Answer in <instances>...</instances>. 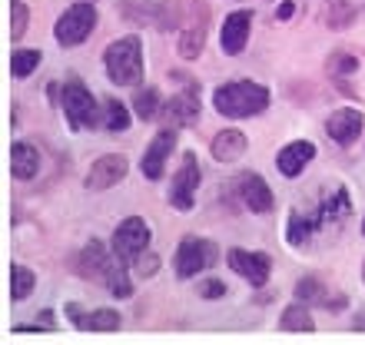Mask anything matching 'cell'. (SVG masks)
Returning <instances> with one entry per match:
<instances>
[{"instance_id": "cell-1", "label": "cell", "mask_w": 365, "mask_h": 345, "mask_svg": "<svg viewBox=\"0 0 365 345\" xmlns=\"http://www.w3.org/2000/svg\"><path fill=\"white\" fill-rule=\"evenodd\" d=\"M212 106L220 116L230 120H246V116H259L269 106V90L252 80H230L212 93Z\"/></svg>"}, {"instance_id": "cell-2", "label": "cell", "mask_w": 365, "mask_h": 345, "mask_svg": "<svg viewBox=\"0 0 365 345\" xmlns=\"http://www.w3.org/2000/svg\"><path fill=\"white\" fill-rule=\"evenodd\" d=\"M103 67H106V77L120 86L143 83L146 63H143V43H140V37L130 34V37L113 40L103 53Z\"/></svg>"}, {"instance_id": "cell-3", "label": "cell", "mask_w": 365, "mask_h": 345, "mask_svg": "<svg viewBox=\"0 0 365 345\" xmlns=\"http://www.w3.org/2000/svg\"><path fill=\"white\" fill-rule=\"evenodd\" d=\"M60 110L67 116L70 130H93V126H100V113H103V110H96V96L80 80H67L63 83Z\"/></svg>"}, {"instance_id": "cell-4", "label": "cell", "mask_w": 365, "mask_h": 345, "mask_svg": "<svg viewBox=\"0 0 365 345\" xmlns=\"http://www.w3.org/2000/svg\"><path fill=\"white\" fill-rule=\"evenodd\" d=\"M93 27H96V7L87 4V0H80V4H73V7L60 14L53 37H57L60 47H77L93 34Z\"/></svg>"}, {"instance_id": "cell-5", "label": "cell", "mask_w": 365, "mask_h": 345, "mask_svg": "<svg viewBox=\"0 0 365 345\" xmlns=\"http://www.w3.org/2000/svg\"><path fill=\"white\" fill-rule=\"evenodd\" d=\"M150 226H146L140 216H126L120 226L113 230V242H110V249H113L116 259H123L126 266H133L136 256H143L150 249Z\"/></svg>"}, {"instance_id": "cell-6", "label": "cell", "mask_w": 365, "mask_h": 345, "mask_svg": "<svg viewBox=\"0 0 365 345\" xmlns=\"http://www.w3.org/2000/svg\"><path fill=\"white\" fill-rule=\"evenodd\" d=\"M216 246H212L210 240H200V236H186V240L180 242V249H176V276L180 279H192L200 276L202 269H210L212 262H216Z\"/></svg>"}, {"instance_id": "cell-7", "label": "cell", "mask_w": 365, "mask_h": 345, "mask_svg": "<svg viewBox=\"0 0 365 345\" xmlns=\"http://www.w3.org/2000/svg\"><path fill=\"white\" fill-rule=\"evenodd\" d=\"M200 180H202V170H200V160L196 153H186L182 156V166L180 172L173 176L170 182V202H173L176 210H192L196 206V190H200Z\"/></svg>"}, {"instance_id": "cell-8", "label": "cell", "mask_w": 365, "mask_h": 345, "mask_svg": "<svg viewBox=\"0 0 365 345\" xmlns=\"http://www.w3.org/2000/svg\"><path fill=\"white\" fill-rule=\"evenodd\" d=\"M206 30H210V7L202 0H190V20L182 27L180 37V57L182 60H196L206 47Z\"/></svg>"}, {"instance_id": "cell-9", "label": "cell", "mask_w": 365, "mask_h": 345, "mask_svg": "<svg viewBox=\"0 0 365 345\" xmlns=\"http://www.w3.org/2000/svg\"><path fill=\"white\" fill-rule=\"evenodd\" d=\"M160 116H163L166 126H176V130L200 123V83H190L170 103H163V113Z\"/></svg>"}, {"instance_id": "cell-10", "label": "cell", "mask_w": 365, "mask_h": 345, "mask_svg": "<svg viewBox=\"0 0 365 345\" xmlns=\"http://www.w3.org/2000/svg\"><path fill=\"white\" fill-rule=\"evenodd\" d=\"M173 150H176V126H163V130L153 136V143L146 146L143 163H140V170H143L146 180H160V176H163L166 160H170Z\"/></svg>"}, {"instance_id": "cell-11", "label": "cell", "mask_w": 365, "mask_h": 345, "mask_svg": "<svg viewBox=\"0 0 365 345\" xmlns=\"http://www.w3.org/2000/svg\"><path fill=\"white\" fill-rule=\"evenodd\" d=\"M230 269H236V276H242L250 286H266L272 272V262L266 252H246V249H230Z\"/></svg>"}, {"instance_id": "cell-12", "label": "cell", "mask_w": 365, "mask_h": 345, "mask_svg": "<svg viewBox=\"0 0 365 345\" xmlns=\"http://www.w3.org/2000/svg\"><path fill=\"white\" fill-rule=\"evenodd\" d=\"M126 170H130L126 156H120V153L100 156V160L90 166V172H87V190H93V192L110 190V186H116V182L123 180Z\"/></svg>"}, {"instance_id": "cell-13", "label": "cell", "mask_w": 365, "mask_h": 345, "mask_svg": "<svg viewBox=\"0 0 365 345\" xmlns=\"http://www.w3.org/2000/svg\"><path fill=\"white\" fill-rule=\"evenodd\" d=\"M250 30H252V10H232L230 17L222 20V50L230 57H240L246 43H250Z\"/></svg>"}, {"instance_id": "cell-14", "label": "cell", "mask_w": 365, "mask_h": 345, "mask_svg": "<svg viewBox=\"0 0 365 345\" xmlns=\"http://www.w3.org/2000/svg\"><path fill=\"white\" fill-rule=\"evenodd\" d=\"M362 126H365L362 110H352V106H346V110H336V113L329 116L326 133L332 136V143L349 146V143H356V136L362 133Z\"/></svg>"}, {"instance_id": "cell-15", "label": "cell", "mask_w": 365, "mask_h": 345, "mask_svg": "<svg viewBox=\"0 0 365 345\" xmlns=\"http://www.w3.org/2000/svg\"><path fill=\"white\" fill-rule=\"evenodd\" d=\"M133 17L143 20V24H153L156 30H173V27H180L182 7H180V0H146V7L140 14H133Z\"/></svg>"}, {"instance_id": "cell-16", "label": "cell", "mask_w": 365, "mask_h": 345, "mask_svg": "<svg viewBox=\"0 0 365 345\" xmlns=\"http://www.w3.org/2000/svg\"><path fill=\"white\" fill-rule=\"evenodd\" d=\"M352 216V200H349V190H342V186H336V190H329V196L322 200V206H319V226L322 230H336V226H342V222Z\"/></svg>"}, {"instance_id": "cell-17", "label": "cell", "mask_w": 365, "mask_h": 345, "mask_svg": "<svg viewBox=\"0 0 365 345\" xmlns=\"http://www.w3.org/2000/svg\"><path fill=\"white\" fill-rule=\"evenodd\" d=\"M312 156H316V146L309 143V140H296V143H289L279 150L276 156V166L282 176H302V170H306L309 163H312Z\"/></svg>"}, {"instance_id": "cell-18", "label": "cell", "mask_w": 365, "mask_h": 345, "mask_svg": "<svg viewBox=\"0 0 365 345\" xmlns=\"http://www.w3.org/2000/svg\"><path fill=\"white\" fill-rule=\"evenodd\" d=\"M240 196H242V202L250 206V212H269L272 210V192L259 172L240 176Z\"/></svg>"}, {"instance_id": "cell-19", "label": "cell", "mask_w": 365, "mask_h": 345, "mask_svg": "<svg viewBox=\"0 0 365 345\" xmlns=\"http://www.w3.org/2000/svg\"><path fill=\"white\" fill-rule=\"evenodd\" d=\"M110 262H113V259L106 256L103 242H100V240H90V246L80 252V259H77V269H80V276H83V279H93V282H106Z\"/></svg>"}, {"instance_id": "cell-20", "label": "cell", "mask_w": 365, "mask_h": 345, "mask_svg": "<svg viewBox=\"0 0 365 345\" xmlns=\"http://www.w3.org/2000/svg\"><path fill=\"white\" fill-rule=\"evenodd\" d=\"M246 146H250V140H246L240 130H220V133L212 136L210 153L216 163H232V160H240V156L246 153Z\"/></svg>"}, {"instance_id": "cell-21", "label": "cell", "mask_w": 365, "mask_h": 345, "mask_svg": "<svg viewBox=\"0 0 365 345\" xmlns=\"http://www.w3.org/2000/svg\"><path fill=\"white\" fill-rule=\"evenodd\" d=\"M10 172L14 180H34L40 172V153L30 143H14L10 146Z\"/></svg>"}, {"instance_id": "cell-22", "label": "cell", "mask_w": 365, "mask_h": 345, "mask_svg": "<svg viewBox=\"0 0 365 345\" xmlns=\"http://www.w3.org/2000/svg\"><path fill=\"white\" fill-rule=\"evenodd\" d=\"M319 222L312 220V216H302V212H289V230H286V236H289V246H296V249H302V246H309L312 242V230H316Z\"/></svg>"}, {"instance_id": "cell-23", "label": "cell", "mask_w": 365, "mask_h": 345, "mask_svg": "<svg viewBox=\"0 0 365 345\" xmlns=\"http://www.w3.org/2000/svg\"><path fill=\"white\" fill-rule=\"evenodd\" d=\"M106 289H110L116 299H130V296H133V282H130V276H126V262H123V259L113 256L110 272H106Z\"/></svg>"}, {"instance_id": "cell-24", "label": "cell", "mask_w": 365, "mask_h": 345, "mask_svg": "<svg viewBox=\"0 0 365 345\" xmlns=\"http://www.w3.org/2000/svg\"><path fill=\"white\" fill-rule=\"evenodd\" d=\"M133 110L140 120H156V116L163 113V100H160V90H153V86H146V90H140V93L133 96Z\"/></svg>"}, {"instance_id": "cell-25", "label": "cell", "mask_w": 365, "mask_h": 345, "mask_svg": "<svg viewBox=\"0 0 365 345\" xmlns=\"http://www.w3.org/2000/svg\"><path fill=\"white\" fill-rule=\"evenodd\" d=\"M279 326L286 329V332H312L316 322H312V316H309L306 302H296V306H289L286 312H282V322H279Z\"/></svg>"}, {"instance_id": "cell-26", "label": "cell", "mask_w": 365, "mask_h": 345, "mask_svg": "<svg viewBox=\"0 0 365 345\" xmlns=\"http://www.w3.org/2000/svg\"><path fill=\"white\" fill-rule=\"evenodd\" d=\"M103 126L110 133H123L126 126H130V113H126V106L116 96H106L103 100Z\"/></svg>"}, {"instance_id": "cell-27", "label": "cell", "mask_w": 365, "mask_h": 345, "mask_svg": "<svg viewBox=\"0 0 365 345\" xmlns=\"http://www.w3.org/2000/svg\"><path fill=\"white\" fill-rule=\"evenodd\" d=\"M34 286H37V276L27 266H10V299L14 302H24Z\"/></svg>"}, {"instance_id": "cell-28", "label": "cell", "mask_w": 365, "mask_h": 345, "mask_svg": "<svg viewBox=\"0 0 365 345\" xmlns=\"http://www.w3.org/2000/svg\"><path fill=\"white\" fill-rule=\"evenodd\" d=\"M40 60H43L40 50H14V53H10V73L17 80L30 77V73L40 67Z\"/></svg>"}, {"instance_id": "cell-29", "label": "cell", "mask_w": 365, "mask_h": 345, "mask_svg": "<svg viewBox=\"0 0 365 345\" xmlns=\"http://www.w3.org/2000/svg\"><path fill=\"white\" fill-rule=\"evenodd\" d=\"M296 299L306 302V306H326L329 309V299H326V286L319 279H299L296 282Z\"/></svg>"}, {"instance_id": "cell-30", "label": "cell", "mask_w": 365, "mask_h": 345, "mask_svg": "<svg viewBox=\"0 0 365 345\" xmlns=\"http://www.w3.org/2000/svg\"><path fill=\"white\" fill-rule=\"evenodd\" d=\"M123 319L116 316L113 309H96V312H87V322L83 329H93V332H116Z\"/></svg>"}, {"instance_id": "cell-31", "label": "cell", "mask_w": 365, "mask_h": 345, "mask_svg": "<svg viewBox=\"0 0 365 345\" xmlns=\"http://www.w3.org/2000/svg\"><path fill=\"white\" fill-rule=\"evenodd\" d=\"M352 20H356V7H352L349 0H332V4H329V10H326V24H329V27L342 30V27H349Z\"/></svg>"}, {"instance_id": "cell-32", "label": "cell", "mask_w": 365, "mask_h": 345, "mask_svg": "<svg viewBox=\"0 0 365 345\" xmlns=\"http://www.w3.org/2000/svg\"><path fill=\"white\" fill-rule=\"evenodd\" d=\"M27 7L20 4V0H10V40H20L24 34H27Z\"/></svg>"}, {"instance_id": "cell-33", "label": "cell", "mask_w": 365, "mask_h": 345, "mask_svg": "<svg viewBox=\"0 0 365 345\" xmlns=\"http://www.w3.org/2000/svg\"><path fill=\"white\" fill-rule=\"evenodd\" d=\"M356 67H359V60L352 57V53H346V50H339V53H332V57L326 60V70H329V73H336V77L352 73Z\"/></svg>"}, {"instance_id": "cell-34", "label": "cell", "mask_w": 365, "mask_h": 345, "mask_svg": "<svg viewBox=\"0 0 365 345\" xmlns=\"http://www.w3.org/2000/svg\"><path fill=\"white\" fill-rule=\"evenodd\" d=\"M156 269H160V256H156V252L146 249L143 256H136L133 272H136L140 279H153V276H156Z\"/></svg>"}, {"instance_id": "cell-35", "label": "cell", "mask_w": 365, "mask_h": 345, "mask_svg": "<svg viewBox=\"0 0 365 345\" xmlns=\"http://www.w3.org/2000/svg\"><path fill=\"white\" fill-rule=\"evenodd\" d=\"M200 296L202 299H222L226 296V282H222V279H206V282H200Z\"/></svg>"}, {"instance_id": "cell-36", "label": "cell", "mask_w": 365, "mask_h": 345, "mask_svg": "<svg viewBox=\"0 0 365 345\" xmlns=\"http://www.w3.org/2000/svg\"><path fill=\"white\" fill-rule=\"evenodd\" d=\"M292 14H296V4H292V0H286V4H279V10H276V17H279V20H289Z\"/></svg>"}, {"instance_id": "cell-37", "label": "cell", "mask_w": 365, "mask_h": 345, "mask_svg": "<svg viewBox=\"0 0 365 345\" xmlns=\"http://www.w3.org/2000/svg\"><path fill=\"white\" fill-rule=\"evenodd\" d=\"M40 329H53V312H40Z\"/></svg>"}, {"instance_id": "cell-38", "label": "cell", "mask_w": 365, "mask_h": 345, "mask_svg": "<svg viewBox=\"0 0 365 345\" xmlns=\"http://www.w3.org/2000/svg\"><path fill=\"white\" fill-rule=\"evenodd\" d=\"M352 326H356V329H365V312H356V319H352Z\"/></svg>"}, {"instance_id": "cell-39", "label": "cell", "mask_w": 365, "mask_h": 345, "mask_svg": "<svg viewBox=\"0 0 365 345\" xmlns=\"http://www.w3.org/2000/svg\"><path fill=\"white\" fill-rule=\"evenodd\" d=\"M362 279H365V262H362Z\"/></svg>"}, {"instance_id": "cell-40", "label": "cell", "mask_w": 365, "mask_h": 345, "mask_svg": "<svg viewBox=\"0 0 365 345\" xmlns=\"http://www.w3.org/2000/svg\"><path fill=\"white\" fill-rule=\"evenodd\" d=\"M362 232H365V220H362Z\"/></svg>"}]
</instances>
